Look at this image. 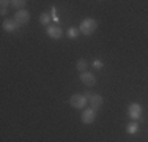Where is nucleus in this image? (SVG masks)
<instances>
[{"mask_svg": "<svg viewBox=\"0 0 148 142\" xmlns=\"http://www.w3.org/2000/svg\"><path fill=\"white\" fill-rule=\"evenodd\" d=\"M47 37L52 40H60L63 37V30L58 26H49L47 27Z\"/></svg>", "mask_w": 148, "mask_h": 142, "instance_id": "6e6552de", "label": "nucleus"}, {"mask_svg": "<svg viewBox=\"0 0 148 142\" xmlns=\"http://www.w3.org/2000/svg\"><path fill=\"white\" fill-rule=\"evenodd\" d=\"M80 81L87 87H93L96 84V76L93 73H90V71H85V73H80Z\"/></svg>", "mask_w": 148, "mask_h": 142, "instance_id": "0eeeda50", "label": "nucleus"}, {"mask_svg": "<svg viewBox=\"0 0 148 142\" xmlns=\"http://www.w3.org/2000/svg\"><path fill=\"white\" fill-rule=\"evenodd\" d=\"M8 6H11L10 2H6V0H2V2H0V14H2V16H5V14L8 13Z\"/></svg>", "mask_w": 148, "mask_h": 142, "instance_id": "4468645a", "label": "nucleus"}, {"mask_svg": "<svg viewBox=\"0 0 148 142\" xmlns=\"http://www.w3.org/2000/svg\"><path fill=\"white\" fill-rule=\"evenodd\" d=\"M40 22L43 24V26L49 27V22H51V16H49V13H41V16H40Z\"/></svg>", "mask_w": 148, "mask_h": 142, "instance_id": "ddd939ff", "label": "nucleus"}, {"mask_svg": "<svg viewBox=\"0 0 148 142\" xmlns=\"http://www.w3.org/2000/svg\"><path fill=\"white\" fill-rule=\"evenodd\" d=\"M79 27H69L68 28V32H66V35H68V38L69 40H76L77 37H79Z\"/></svg>", "mask_w": 148, "mask_h": 142, "instance_id": "f8f14e48", "label": "nucleus"}, {"mask_svg": "<svg viewBox=\"0 0 148 142\" xmlns=\"http://www.w3.org/2000/svg\"><path fill=\"white\" fill-rule=\"evenodd\" d=\"M95 119H96V111L91 108H85L82 112V117H80V120H82L84 125H90V123L95 122Z\"/></svg>", "mask_w": 148, "mask_h": 142, "instance_id": "20e7f679", "label": "nucleus"}, {"mask_svg": "<svg viewBox=\"0 0 148 142\" xmlns=\"http://www.w3.org/2000/svg\"><path fill=\"white\" fill-rule=\"evenodd\" d=\"M93 68L101 70V68H103V62H101V60H95V62H93Z\"/></svg>", "mask_w": 148, "mask_h": 142, "instance_id": "dca6fc26", "label": "nucleus"}, {"mask_svg": "<svg viewBox=\"0 0 148 142\" xmlns=\"http://www.w3.org/2000/svg\"><path fill=\"white\" fill-rule=\"evenodd\" d=\"M76 68L80 71V73H85L87 71V68H88V62H87L85 59H79L76 62Z\"/></svg>", "mask_w": 148, "mask_h": 142, "instance_id": "9d476101", "label": "nucleus"}, {"mask_svg": "<svg viewBox=\"0 0 148 142\" xmlns=\"http://www.w3.org/2000/svg\"><path fill=\"white\" fill-rule=\"evenodd\" d=\"M128 115L131 117L132 120H137L140 119V115H142V108H140L139 103H131L128 108Z\"/></svg>", "mask_w": 148, "mask_h": 142, "instance_id": "423d86ee", "label": "nucleus"}, {"mask_svg": "<svg viewBox=\"0 0 148 142\" xmlns=\"http://www.w3.org/2000/svg\"><path fill=\"white\" fill-rule=\"evenodd\" d=\"M25 0H11L10 2V5H11V8H16L17 11H21V10H24V6H25Z\"/></svg>", "mask_w": 148, "mask_h": 142, "instance_id": "9b49d317", "label": "nucleus"}, {"mask_svg": "<svg viewBox=\"0 0 148 142\" xmlns=\"http://www.w3.org/2000/svg\"><path fill=\"white\" fill-rule=\"evenodd\" d=\"M126 131H128V134H136L137 131H139V125H137L136 122L129 123V125L126 126Z\"/></svg>", "mask_w": 148, "mask_h": 142, "instance_id": "2eb2a0df", "label": "nucleus"}, {"mask_svg": "<svg viewBox=\"0 0 148 142\" xmlns=\"http://www.w3.org/2000/svg\"><path fill=\"white\" fill-rule=\"evenodd\" d=\"M85 97H87V99H88L90 108L95 109V111H98V109L103 106V103H104V99H103V97H101V95H90V93H85Z\"/></svg>", "mask_w": 148, "mask_h": 142, "instance_id": "7ed1b4c3", "label": "nucleus"}, {"mask_svg": "<svg viewBox=\"0 0 148 142\" xmlns=\"http://www.w3.org/2000/svg\"><path fill=\"white\" fill-rule=\"evenodd\" d=\"M13 19L17 22V26H19V27H22V26H25V24L30 21V13L27 11V10H21V11H16V14H14Z\"/></svg>", "mask_w": 148, "mask_h": 142, "instance_id": "39448f33", "label": "nucleus"}, {"mask_svg": "<svg viewBox=\"0 0 148 142\" xmlns=\"http://www.w3.org/2000/svg\"><path fill=\"white\" fill-rule=\"evenodd\" d=\"M2 26H3V28H5L6 32H14V30H17V28H21L14 19H5Z\"/></svg>", "mask_w": 148, "mask_h": 142, "instance_id": "1a4fd4ad", "label": "nucleus"}, {"mask_svg": "<svg viewBox=\"0 0 148 142\" xmlns=\"http://www.w3.org/2000/svg\"><path fill=\"white\" fill-rule=\"evenodd\" d=\"M87 101H88V99H87L85 95H79V93L73 95V97L69 98V103H71V106L74 109H85Z\"/></svg>", "mask_w": 148, "mask_h": 142, "instance_id": "f03ea898", "label": "nucleus"}, {"mask_svg": "<svg viewBox=\"0 0 148 142\" xmlns=\"http://www.w3.org/2000/svg\"><path fill=\"white\" fill-rule=\"evenodd\" d=\"M96 28H98V21L88 17V19H84L82 22H80L79 32H80V33H84L85 37H90V35H93L95 32H96Z\"/></svg>", "mask_w": 148, "mask_h": 142, "instance_id": "f257e3e1", "label": "nucleus"}]
</instances>
